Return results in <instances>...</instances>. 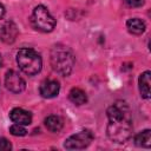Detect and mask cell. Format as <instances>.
<instances>
[{"label": "cell", "instance_id": "8992f818", "mask_svg": "<svg viewBox=\"0 0 151 151\" xmlns=\"http://www.w3.org/2000/svg\"><path fill=\"white\" fill-rule=\"evenodd\" d=\"M5 84H6V87L13 93L22 92L25 90V86H26V83L22 79V77L18 72H15L13 70H11V71H8L6 73Z\"/></svg>", "mask_w": 151, "mask_h": 151}, {"label": "cell", "instance_id": "277c9868", "mask_svg": "<svg viewBox=\"0 0 151 151\" xmlns=\"http://www.w3.org/2000/svg\"><path fill=\"white\" fill-rule=\"evenodd\" d=\"M31 22L35 29L45 33L53 31L55 26V19L51 15L48 9L42 5H39L33 9Z\"/></svg>", "mask_w": 151, "mask_h": 151}, {"label": "cell", "instance_id": "2e32d148", "mask_svg": "<svg viewBox=\"0 0 151 151\" xmlns=\"http://www.w3.org/2000/svg\"><path fill=\"white\" fill-rule=\"evenodd\" d=\"M11 149H12L11 143L6 138L0 137V151H9Z\"/></svg>", "mask_w": 151, "mask_h": 151}, {"label": "cell", "instance_id": "ac0fdd59", "mask_svg": "<svg viewBox=\"0 0 151 151\" xmlns=\"http://www.w3.org/2000/svg\"><path fill=\"white\" fill-rule=\"evenodd\" d=\"M4 15H5V7L0 4V19H1Z\"/></svg>", "mask_w": 151, "mask_h": 151}, {"label": "cell", "instance_id": "e0dca14e", "mask_svg": "<svg viewBox=\"0 0 151 151\" xmlns=\"http://www.w3.org/2000/svg\"><path fill=\"white\" fill-rule=\"evenodd\" d=\"M124 1L129 7H140L144 5L145 0H124Z\"/></svg>", "mask_w": 151, "mask_h": 151}, {"label": "cell", "instance_id": "9c48e42d", "mask_svg": "<svg viewBox=\"0 0 151 151\" xmlns=\"http://www.w3.org/2000/svg\"><path fill=\"white\" fill-rule=\"evenodd\" d=\"M9 118L13 123L15 124H20V125H29L32 123V116L28 111L20 109V107H15L9 113Z\"/></svg>", "mask_w": 151, "mask_h": 151}, {"label": "cell", "instance_id": "8fae6325", "mask_svg": "<svg viewBox=\"0 0 151 151\" xmlns=\"http://www.w3.org/2000/svg\"><path fill=\"white\" fill-rule=\"evenodd\" d=\"M126 27H127V29H129L130 33L136 34V35L142 34L145 31V24H144V21L140 20V19H138V18H131V19H129L127 22H126Z\"/></svg>", "mask_w": 151, "mask_h": 151}, {"label": "cell", "instance_id": "6da1fadb", "mask_svg": "<svg viewBox=\"0 0 151 151\" xmlns=\"http://www.w3.org/2000/svg\"><path fill=\"white\" fill-rule=\"evenodd\" d=\"M107 136L112 142L125 143L132 134L130 110L125 103H116L107 109Z\"/></svg>", "mask_w": 151, "mask_h": 151}, {"label": "cell", "instance_id": "ba28073f", "mask_svg": "<svg viewBox=\"0 0 151 151\" xmlns=\"http://www.w3.org/2000/svg\"><path fill=\"white\" fill-rule=\"evenodd\" d=\"M59 90H60L59 83L57 80H53V79L44 80L40 85V88H39L40 94L44 98H54L55 96H58Z\"/></svg>", "mask_w": 151, "mask_h": 151}, {"label": "cell", "instance_id": "9a60e30c", "mask_svg": "<svg viewBox=\"0 0 151 151\" xmlns=\"http://www.w3.org/2000/svg\"><path fill=\"white\" fill-rule=\"evenodd\" d=\"M9 132L13 136H17V137H22V136H25L27 133V131L24 127V125H20V124H13L9 127Z\"/></svg>", "mask_w": 151, "mask_h": 151}, {"label": "cell", "instance_id": "5bb4252c", "mask_svg": "<svg viewBox=\"0 0 151 151\" xmlns=\"http://www.w3.org/2000/svg\"><path fill=\"white\" fill-rule=\"evenodd\" d=\"M134 143L137 146H140V147H150V145H151V131L145 130L143 132H139L134 137Z\"/></svg>", "mask_w": 151, "mask_h": 151}, {"label": "cell", "instance_id": "7a4b0ae2", "mask_svg": "<svg viewBox=\"0 0 151 151\" xmlns=\"http://www.w3.org/2000/svg\"><path fill=\"white\" fill-rule=\"evenodd\" d=\"M51 65L55 72L63 76L70 74L74 65L72 52L65 46H54L51 52Z\"/></svg>", "mask_w": 151, "mask_h": 151}, {"label": "cell", "instance_id": "30bf717a", "mask_svg": "<svg viewBox=\"0 0 151 151\" xmlns=\"http://www.w3.org/2000/svg\"><path fill=\"white\" fill-rule=\"evenodd\" d=\"M150 71H145L139 77V91L140 96L145 99L150 98Z\"/></svg>", "mask_w": 151, "mask_h": 151}, {"label": "cell", "instance_id": "5b68a950", "mask_svg": "<svg viewBox=\"0 0 151 151\" xmlns=\"http://www.w3.org/2000/svg\"><path fill=\"white\" fill-rule=\"evenodd\" d=\"M92 140H93V133L90 130H84L68 137L65 140L64 146L68 150H80L87 147Z\"/></svg>", "mask_w": 151, "mask_h": 151}, {"label": "cell", "instance_id": "3957f363", "mask_svg": "<svg viewBox=\"0 0 151 151\" xmlns=\"http://www.w3.org/2000/svg\"><path fill=\"white\" fill-rule=\"evenodd\" d=\"M17 63L20 70L28 76L39 73L42 66L41 57L32 48H21L17 53Z\"/></svg>", "mask_w": 151, "mask_h": 151}, {"label": "cell", "instance_id": "4fadbf2b", "mask_svg": "<svg viewBox=\"0 0 151 151\" xmlns=\"http://www.w3.org/2000/svg\"><path fill=\"white\" fill-rule=\"evenodd\" d=\"M68 98H70V100H71L73 104H76V105H83V104H85V103L87 101L86 93H85L83 90L78 88V87H74V88H72V90L70 91Z\"/></svg>", "mask_w": 151, "mask_h": 151}, {"label": "cell", "instance_id": "d6986e66", "mask_svg": "<svg viewBox=\"0 0 151 151\" xmlns=\"http://www.w3.org/2000/svg\"><path fill=\"white\" fill-rule=\"evenodd\" d=\"M2 66V58H1V55H0V67Z\"/></svg>", "mask_w": 151, "mask_h": 151}, {"label": "cell", "instance_id": "52a82bcc", "mask_svg": "<svg viewBox=\"0 0 151 151\" xmlns=\"http://www.w3.org/2000/svg\"><path fill=\"white\" fill-rule=\"evenodd\" d=\"M18 35V28L17 25L13 21H6L0 26V40L11 44L17 39Z\"/></svg>", "mask_w": 151, "mask_h": 151}, {"label": "cell", "instance_id": "7c38bea8", "mask_svg": "<svg viewBox=\"0 0 151 151\" xmlns=\"http://www.w3.org/2000/svg\"><path fill=\"white\" fill-rule=\"evenodd\" d=\"M45 126L51 132H59L63 127V119L59 116H48L45 119Z\"/></svg>", "mask_w": 151, "mask_h": 151}]
</instances>
